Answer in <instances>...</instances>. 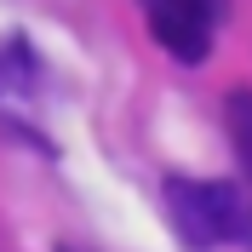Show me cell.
Returning <instances> with one entry per match:
<instances>
[{
	"mask_svg": "<svg viewBox=\"0 0 252 252\" xmlns=\"http://www.w3.org/2000/svg\"><path fill=\"white\" fill-rule=\"evenodd\" d=\"M166 212H172L184 247H195V252L223 247V241H247L252 247V201L235 184H189V178H172L166 184Z\"/></svg>",
	"mask_w": 252,
	"mask_h": 252,
	"instance_id": "1",
	"label": "cell"
},
{
	"mask_svg": "<svg viewBox=\"0 0 252 252\" xmlns=\"http://www.w3.org/2000/svg\"><path fill=\"white\" fill-rule=\"evenodd\" d=\"M212 0H143L149 34L172 52L178 63H206L212 52Z\"/></svg>",
	"mask_w": 252,
	"mask_h": 252,
	"instance_id": "2",
	"label": "cell"
},
{
	"mask_svg": "<svg viewBox=\"0 0 252 252\" xmlns=\"http://www.w3.org/2000/svg\"><path fill=\"white\" fill-rule=\"evenodd\" d=\"M34 75H40V63H34L29 40H23V34H0V97H6V92H12V97L29 92Z\"/></svg>",
	"mask_w": 252,
	"mask_h": 252,
	"instance_id": "3",
	"label": "cell"
},
{
	"mask_svg": "<svg viewBox=\"0 0 252 252\" xmlns=\"http://www.w3.org/2000/svg\"><path fill=\"white\" fill-rule=\"evenodd\" d=\"M223 121H229V149H235V160H241V178L252 184V86H235V92H229Z\"/></svg>",
	"mask_w": 252,
	"mask_h": 252,
	"instance_id": "4",
	"label": "cell"
},
{
	"mask_svg": "<svg viewBox=\"0 0 252 252\" xmlns=\"http://www.w3.org/2000/svg\"><path fill=\"white\" fill-rule=\"evenodd\" d=\"M212 6H223V0H212Z\"/></svg>",
	"mask_w": 252,
	"mask_h": 252,
	"instance_id": "5",
	"label": "cell"
}]
</instances>
